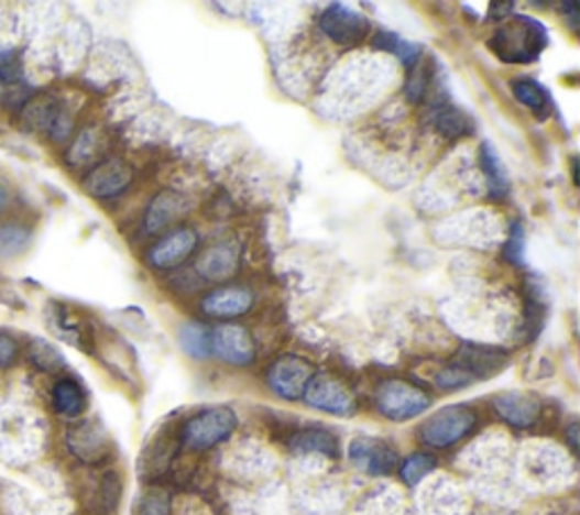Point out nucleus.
<instances>
[{
	"instance_id": "16",
	"label": "nucleus",
	"mask_w": 580,
	"mask_h": 515,
	"mask_svg": "<svg viewBox=\"0 0 580 515\" xmlns=\"http://www.w3.org/2000/svg\"><path fill=\"white\" fill-rule=\"evenodd\" d=\"M198 273L205 280L222 282L231 277L239 269V245L234 241H222L205 250L198 260Z\"/></svg>"
},
{
	"instance_id": "23",
	"label": "nucleus",
	"mask_w": 580,
	"mask_h": 515,
	"mask_svg": "<svg viewBox=\"0 0 580 515\" xmlns=\"http://www.w3.org/2000/svg\"><path fill=\"white\" fill-rule=\"evenodd\" d=\"M179 346L190 359H209L211 357V329L200 322L182 325Z\"/></svg>"
},
{
	"instance_id": "6",
	"label": "nucleus",
	"mask_w": 580,
	"mask_h": 515,
	"mask_svg": "<svg viewBox=\"0 0 580 515\" xmlns=\"http://www.w3.org/2000/svg\"><path fill=\"white\" fill-rule=\"evenodd\" d=\"M320 30L329 36V40L342 48H354L363 44L365 36L370 34L372 25L370 21L347 6L333 3L320 14Z\"/></svg>"
},
{
	"instance_id": "22",
	"label": "nucleus",
	"mask_w": 580,
	"mask_h": 515,
	"mask_svg": "<svg viewBox=\"0 0 580 515\" xmlns=\"http://www.w3.org/2000/svg\"><path fill=\"white\" fill-rule=\"evenodd\" d=\"M372 46L385 53H393L408 70H413L419 64L422 57V48L402 40L400 34L391 32V30H376L372 36Z\"/></svg>"
},
{
	"instance_id": "12",
	"label": "nucleus",
	"mask_w": 580,
	"mask_h": 515,
	"mask_svg": "<svg viewBox=\"0 0 580 515\" xmlns=\"http://www.w3.org/2000/svg\"><path fill=\"white\" fill-rule=\"evenodd\" d=\"M196 248H198V234L188 228H179V230L168 232L164 239H160L150 248L147 262L154 269L168 271V269L184 264L188 256L196 252Z\"/></svg>"
},
{
	"instance_id": "11",
	"label": "nucleus",
	"mask_w": 580,
	"mask_h": 515,
	"mask_svg": "<svg viewBox=\"0 0 580 515\" xmlns=\"http://www.w3.org/2000/svg\"><path fill=\"white\" fill-rule=\"evenodd\" d=\"M134 179L132 166L121 160H107L98 164L85 179V191L94 198H116L121 196Z\"/></svg>"
},
{
	"instance_id": "14",
	"label": "nucleus",
	"mask_w": 580,
	"mask_h": 515,
	"mask_svg": "<svg viewBox=\"0 0 580 515\" xmlns=\"http://www.w3.org/2000/svg\"><path fill=\"white\" fill-rule=\"evenodd\" d=\"M492 407L501 420L519 429L533 427L539 414H543V404H539V399L530 393H519V391L499 393L492 399Z\"/></svg>"
},
{
	"instance_id": "33",
	"label": "nucleus",
	"mask_w": 580,
	"mask_h": 515,
	"mask_svg": "<svg viewBox=\"0 0 580 515\" xmlns=\"http://www.w3.org/2000/svg\"><path fill=\"white\" fill-rule=\"evenodd\" d=\"M576 434H578V425L573 423L569 429H567V436H569V443H571V448L576 450L578 448V438H576Z\"/></svg>"
},
{
	"instance_id": "8",
	"label": "nucleus",
	"mask_w": 580,
	"mask_h": 515,
	"mask_svg": "<svg viewBox=\"0 0 580 515\" xmlns=\"http://www.w3.org/2000/svg\"><path fill=\"white\" fill-rule=\"evenodd\" d=\"M347 454H350V461L359 470L372 476H385L400 465V457L395 448L391 443H385V440L381 438H370V436L357 438L350 443Z\"/></svg>"
},
{
	"instance_id": "15",
	"label": "nucleus",
	"mask_w": 580,
	"mask_h": 515,
	"mask_svg": "<svg viewBox=\"0 0 580 515\" xmlns=\"http://www.w3.org/2000/svg\"><path fill=\"white\" fill-rule=\"evenodd\" d=\"M254 305L252 291L239 284L218 286L203 300V311L214 318H239Z\"/></svg>"
},
{
	"instance_id": "13",
	"label": "nucleus",
	"mask_w": 580,
	"mask_h": 515,
	"mask_svg": "<svg viewBox=\"0 0 580 515\" xmlns=\"http://www.w3.org/2000/svg\"><path fill=\"white\" fill-rule=\"evenodd\" d=\"M66 446L70 454H75L85 463H98L109 454V438L98 423L83 420L68 429Z\"/></svg>"
},
{
	"instance_id": "17",
	"label": "nucleus",
	"mask_w": 580,
	"mask_h": 515,
	"mask_svg": "<svg viewBox=\"0 0 580 515\" xmlns=\"http://www.w3.org/2000/svg\"><path fill=\"white\" fill-rule=\"evenodd\" d=\"M431 123L447 139L470 136L474 132L472 119L458 109L447 96H438L431 105Z\"/></svg>"
},
{
	"instance_id": "10",
	"label": "nucleus",
	"mask_w": 580,
	"mask_h": 515,
	"mask_svg": "<svg viewBox=\"0 0 580 515\" xmlns=\"http://www.w3.org/2000/svg\"><path fill=\"white\" fill-rule=\"evenodd\" d=\"M508 361H511V357L506 350L468 343L458 350L453 365H458L460 371H466L477 382V380L494 377L496 373L504 371Z\"/></svg>"
},
{
	"instance_id": "25",
	"label": "nucleus",
	"mask_w": 580,
	"mask_h": 515,
	"mask_svg": "<svg viewBox=\"0 0 580 515\" xmlns=\"http://www.w3.org/2000/svg\"><path fill=\"white\" fill-rule=\"evenodd\" d=\"M438 461L431 457V454H424V452H417V454H411L402 468H400V474L402 480L408 484V486H417L424 476H429L434 470H436Z\"/></svg>"
},
{
	"instance_id": "29",
	"label": "nucleus",
	"mask_w": 580,
	"mask_h": 515,
	"mask_svg": "<svg viewBox=\"0 0 580 515\" xmlns=\"http://www.w3.org/2000/svg\"><path fill=\"white\" fill-rule=\"evenodd\" d=\"M524 248H526V230L519 220H515V223L511 226V234H508V243L504 248V256L517 269H524Z\"/></svg>"
},
{
	"instance_id": "7",
	"label": "nucleus",
	"mask_w": 580,
	"mask_h": 515,
	"mask_svg": "<svg viewBox=\"0 0 580 515\" xmlns=\"http://www.w3.org/2000/svg\"><path fill=\"white\" fill-rule=\"evenodd\" d=\"M314 368L308 361L295 354L277 359L267 371V386L282 399H297L304 395L306 384L314 377Z\"/></svg>"
},
{
	"instance_id": "26",
	"label": "nucleus",
	"mask_w": 580,
	"mask_h": 515,
	"mask_svg": "<svg viewBox=\"0 0 580 515\" xmlns=\"http://www.w3.org/2000/svg\"><path fill=\"white\" fill-rule=\"evenodd\" d=\"M543 325H545L543 288L528 284V296H526V332H528V337H537Z\"/></svg>"
},
{
	"instance_id": "5",
	"label": "nucleus",
	"mask_w": 580,
	"mask_h": 515,
	"mask_svg": "<svg viewBox=\"0 0 580 515\" xmlns=\"http://www.w3.org/2000/svg\"><path fill=\"white\" fill-rule=\"evenodd\" d=\"M308 407H314L318 412L331 414V416H352L357 412V399L352 391L347 388L340 380L327 373H318L311 377V382L306 384L304 395Z\"/></svg>"
},
{
	"instance_id": "2",
	"label": "nucleus",
	"mask_w": 580,
	"mask_h": 515,
	"mask_svg": "<svg viewBox=\"0 0 580 515\" xmlns=\"http://www.w3.org/2000/svg\"><path fill=\"white\" fill-rule=\"evenodd\" d=\"M239 427L237 414L229 407H214L196 414L182 425V446L193 452H205L227 440Z\"/></svg>"
},
{
	"instance_id": "19",
	"label": "nucleus",
	"mask_w": 580,
	"mask_h": 515,
	"mask_svg": "<svg viewBox=\"0 0 580 515\" xmlns=\"http://www.w3.org/2000/svg\"><path fill=\"white\" fill-rule=\"evenodd\" d=\"M479 157H481V168L488 179V196L492 200H504L511 191V179H508L504 164H501V157L494 151V145L483 141Z\"/></svg>"
},
{
	"instance_id": "4",
	"label": "nucleus",
	"mask_w": 580,
	"mask_h": 515,
	"mask_svg": "<svg viewBox=\"0 0 580 515\" xmlns=\"http://www.w3.org/2000/svg\"><path fill=\"white\" fill-rule=\"evenodd\" d=\"M376 407L389 420L406 423L427 412L431 407V397L411 382L389 380L379 386Z\"/></svg>"
},
{
	"instance_id": "28",
	"label": "nucleus",
	"mask_w": 580,
	"mask_h": 515,
	"mask_svg": "<svg viewBox=\"0 0 580 515\" xmlns=\"http://www.w3.org/2000/svg\"><path fill=\"white\" fill-rule=\"evenodd\" d=\"M28 357L39 368V371L53 373V371H59V368L64 365L62 354L46 341H32L30 350H28Z\"/></svg>"
},
{
	"instance_id": "31",
	"label": "nucleus",
	"mask_w": 580,
	"mask_h": 515,
	"mask_svg": "<svg viewBox=\"0 0 580 515\" xmlns=\"http://www.w3.org/2000/svg\"><path fill=\"white\" fill-rule=\"evenodd\" d=\"M474 380L466 373V371H460V368L458 365H447V368H442V371L436 375V384L440 386V388H445V391H453V388H466V386H470Z\"/></svg>"
},
{
	"instance_id": "3",
	"label": "nucleus",
	"mask_w": 580,
	"mask_h": 515,
	"mask_svg": "<svg viewBox=\"0 0 580 515\" xmlns=\"http://www.w3.org/2000/svg\"><path fill=\"white\" fill-rule=\"evenodd\" d=\"M477 427V414L474 409L466 407V404H453V407H445L436 412L427 423L419 427V438L429 448L445 450L456 446L458 440L472 434Z\"/></svg>"
},
{
	"instance_id": "1",
	"label": "nucleus",
	"mask_w": 580,
	"mask_h": 515,
	"mask_svg": "<svg viewBox=\"0 0 580 515\" xmlns=\"http://www.w3.org/2000/svg\"><path fill=\"white\" fill-rule=\"evenodd\" d=\"M549 44L547 28L530 17H513L490 40L492 53L506 64H528L545 53Z\"/></svg>"
},
{
	"instance_id": "32",
	"label": "nucleus",
	"mask_w": 580,
	"mask_h": 515,
	"mask_svg": "<svg viewBox=\"0 0 580 515\" xmlns=\"http://www.w3.org/2000/svg\"><path fill=\"white\" fill-rule=\"evenodd\" d=\"M19 357V346L12 337H6V335H0V371H3V368H10Z\"/></svg>"
},
{
	"instance_id": "34",
	"label": "nucleus",
	"mask_w": 580,
	"mask_h": 515,
	"mask_svg": "<svg viewBox=\"0 0 580 515\" xmlns=\"http://www.w3.org/2000/svg\"><path fill=\"white\" fill-rule=\"evenodd\" d=\"M6 202H8V191L3 187H0V211L6 209Z\"/></svg>"
},
{
	"instance_id": "24",
	"label": "nucleus",
	"mask_w": 580,
	"mask_h": 515,
	"mask_svg": "<svg viewBox=\"0 0 580 515\" xmlns=\"http://www.w3.org/2000/svg\"><path fill=\"white\" fill-rule=\"evenodd\" d=\"M179 198L173 196V194H160L157 198H154V202L150 205L147 209V216H145V228L150 234L154 232H162L171 220L179 213Z\"/></svg>"
},
{
	"instance_id": "30",
	"label": "nucleus",
	"mask_w": 580,
	"mask_h": 515,
	"mask_svg": "<svg viewBox=\"0 0 580 515\" xmlns=\"http://www.w3.org/2000/svg\"><path fill=\"white\" fill-rule=\"evenodd\" d=\"M139 515H171V497L164 491H150L139 502Z\"/></svg>"
},
{
	"instance_id": "27",
	"label": "nucleus",
	"mask_w": 580,
	"mask_h": 515,
	"mask_svg": "<svg viewBox=\"0 0 580 515\" xmlns=\"http://www.w3.org/2000/svg\"><path fill=\"white\" fill-rule=\"evenodd\" d=\"M30 243L28 228L21 226H6L0 228V260H12L21 254Z\"/></svg>"
},
{
	"instance_id": "9",
	"label": "nucleus",
	"mask_w": 580,
	"mask_h": 515,
	"mask_svg": "<svg viewBox=\"0 0 580 515\" xmlns=\"http://www.w3.org/2000/svg\"><path fill=\"white\" fill-rule=\"evenodd\" d=\"M211 352L229 365H250L254 359V343L243 325L222 322L211 332Z\"/></svg>"
},
{
	"instance_id": "18",
	"label": "nucleus",
	"mask_w": 580,
	"mask_h": 515,
	"mask_svg": "<svg viewBox=\"0 0 580 515\" xmlns=\"http://www.w3.org/2000/svg\"><path fill=\"white\" fill-rule=\"evenodd\" d=\"M51 399H53L55 412L64 418H77V416H83L87 409V393L80 386V382H75L73 377L57 380L53 386Z\"/></svg>"
},
{
	"instance_id": "20",
	"label": "nucleus",
	"mask_w": 580,
	"mask_h": 515,
	"mask_svg": "<svg viewBox=\"0 0 580 515\" xmlns=\"http://www.w3.org/2000/svg\"><path fill=\"white\" fill-rule=\"evenodd\" d=\"M291 450L302 452V454H325L336 459L338 457V440L331 431L314 427V429H299L297 434L291 436Z\"/></svg>"
},
{
	"instance_id": "21",
	"label": "nucleus",
	"mask_w": 580,
	"mask_h": 515,
	"mask_svg": "<svg viewBox=\"0 0 580 515\" xmlns=\"http://www.w3.org/2000/svg\"><path fill=\"white\" fill-rule=\"evenodd\" d=\"M513 96L517 98V102L528 107L537 119L545 121L551 114V109H554L551 94L543 85L530 80V78L513 80Z\"/></svg>"
}]
</instances>
